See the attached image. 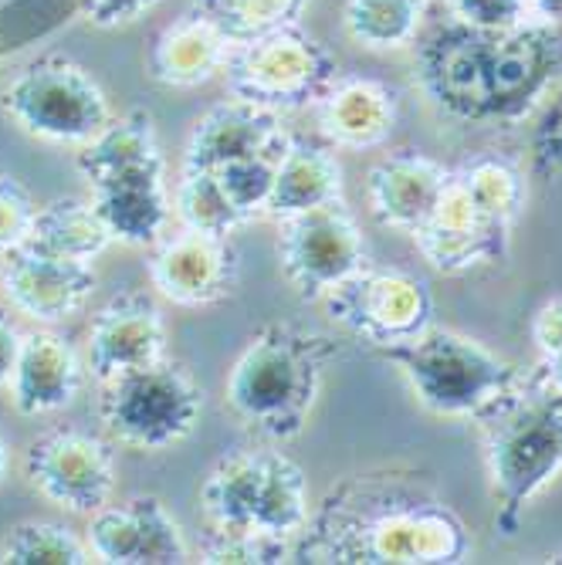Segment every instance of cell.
Instances as JSON below:
<instances>
[{
  "label": "cell",
  "instance_id": "1",
  "mask_svg": "<svg viewBox=\"0 0 562 565\" xmlns=\"http://www.w3.org/2000/svg\"><path fill=\"white\" fill-rule=\"evenodd\" d=\"M471 532L431 481L411 471H373L339 481L291 545L312 565H457Z\"/></svg>",
  "mask_w": 562,
  "mask_h": 565
},
{
  "label": "cell",
  "instance_id": "2",
  "mask_svg": "<svg viewBox=\"0 0 562 565\" xmlns=\"http://www.w3.org/2000/svg\"><path fill=\"white\" fill-rule=\"evenodd\" d=\"M555 28H516L481 34L454 24L424 51V85L437 106L465 122L512 119L545 88L555 51Z\"/></svg>",
  "mask_w": 562,
  "mask_h": 565
},
{
  "label": "cell",
  "instance_id": "3",
  "mask_svg": "<svg viewBox=\"0 0 562 565\" xmlns=\"http://www.w3.org/2000/svg\"><path fill=\"white\" fill-rule=\"evenodd\" d=\"M342 345L316 329L272 322L254 335L224 380V403L237 424L265 440H295L309 424L326 370Z\"/></svg>",
  "mask_w": 562,
  "mask_h": 565
},
{
  "label": "cell",
  "instance_id": "4",
  "mask_svg": "<svg viewBox=\"0 0 562 565\" xmlns=\"http://www.w3.org/2000/svg\"><path fill=\"white\" fill-rule=\"evenodd\" d=\"M526 196L529 183L519 163L481 152L450 170L434 211L411 237L424 262L444 275L495 265L508 254Z\"/></svg>",
  "mask_w": 562,
  "mask_h": 565
},
{
  "label": "cell",
  "instance_id": "5",
  "mask_svg": "<svg viewBox=\"0 0 562 565\" xmlns=\"http://www.w3.org/2000/svg\"><path fill=\"white\" fill-rule=\"evenodd\" d=\"M475 424L491 478L495 529L516 535L529 501L562 475V390L532 366Z\"/></svg>",
  "mask_w": 562,
  "mask_h": 565
},
{
  "label": "cell",
  "instance_id": "6",
  "mask_svg": "<svg viewBox=\"0 0 562 565\" xmlns=\"http://www.w3.org/2000/svg\"><path fill=\"white\" fill-rule=\"evenodd\" d=\"M200 511L214 532L295 545L312 515L309 478L275 447H237L203 478Z\"/></svg>",
  "mask_w": 562,
  "mask_h": 565
},
{
  "label": "cell",
  "instance_id": "7",
  "mask_svg": "<svg viewBox=\"0 0 562 565\" xmlns=\"http://www.w3.org/2000/svg\"><path fill=\"white\" fill-rule=\"evenodd\" d=\"M380 352L386 363L403 373L414 396L437 417L475 420L505 393H512L526 376L522 366L508 363L488 345L434 326L411 342Z\"/></svg>",
  "mask_w": 562,
  "mask_h": 565
},
{
  "label": "cell",
  "instance_id": "8",
  "mask_svg": "<svg viewBox=\"0 0 562 565\" xmlns=\"http://www.w3.org/2000/svg\"><path fill=\"white\" fill-rule=\"evenodd\" d=\"M0 113L21 132L59 146H85L113 119L106 88L68 55H41L21 65L0 92Z\"/></svg>",
  "mask_w": 562,
  "mask_h": 565
},
{
  "label": "cell",
  "instance_id": "9",
  "mask_svg": "<svg viewBox=\"0 0 562 565\" xmlns=\"http://www.w3.org/2000/svg\"><path fill=\"white\" fill-rule=\"evenodd\" d=\"M221 78L234 98L282 116L312 109L319 95L339 78V62L316 34L301 24H288L231 44Z\"/></svg>",
  "mask_w": 562,
  "mask_h": 565
},
{
  "label": "cell",
  "instance_id": "10",
  "mask_svg": "<svg viewBox=\"0 0 562 565\" xmlns=\"http://www.w3.org/2000/svg\"><path fill=\"white\" fill-rule=\"evenodd\" d=\"M200 414L203 390L197 376L170 355L152 366L102 383L98 396L102 427L129 450L160 454L187 440L197 430Z\"/></svg>",
  "mask_w": 562,
  "mask_h": 565
},
{
  "label": "cell",
  "instance_id": "11",
  "mask_svg": "<svg viewBox=\"0 0 562 565\" xmlns=\"http://www.w3.org/2000/svg\"><path fill=\"white\" fill-rule=\"evenodd\" d=\"M278 224V265L301 301H326L370 265L367 237L342 200Z\"/></svg>",
  "mask_w": 562,
  "mask_h": 565
},
{
  "label": "cell",
  "instance_id": "12",
  "mask_svg": "<svg viewBox=\"0 0 562 565\" xmlns=\"http://www.w3.org/2000/svg\"><path fill=\"white\" fill-rule=\"evenodd\" d=\"M326 308L336 326L377 349L411 342L434 322L431 288L406 268L367 265L356 278L326 295Z\"/></svg>",
  "mask_w": 562,
  "mask_h": 565
},
{
  "label": "cell",
  "instance_id": "13",
  "mask_svg": "<svg viewBox=\"0 0 562 565\" xmlns=\"http://www.w3.org/2000/svg\"><path fill=\"white\" fill-rule=\"evenodd\" d=\"M24 475L51 504L92 519L116 494V454L95 434L55 427L31 440Z\"/></svg>",
  "mask_w": 562,
  "mask_h": 565
},
{
  "label": "cell",
  "instance_id": "14",
  "mask_svg": "<svg viewBox=\"0 0 562 565\" xmlns=\"http://www.w3.org/2000/svg\"><path fill=\"white\" fill-rule=\"evenodd\" d=\"M149 285L180 308H208L234 298L241 285V254L231 234L180 227L163 237L146 265Z\"/></svg>",
  "mask_w": 562,
  "mask_h": 565
},
{
  "label": "cell",
  "instance_id": "15",
  "mask_svg": "<svg viewBox=\"0 0 562 565\" xmlns=\"http://www.w3.org/2000/svg\"><path fill=\"white\" fill-rule=\"evenodd\" d=\"M85 542L95 562L109 565H180L190 558L187 539L157 494H139L123 504L98 508Z\"/></svg>",
  "mask_w": 562,
  "mask_h": 565
},
{
  "label": "cell",
  "instance_id": "16",
  "mask_svg": "<svg viewBox=\"0 0 562 565\" xmlns=\"http://www.w3.org/2000/svg\"><path fill=\"white\" fill-rule=\"evenodd\" d=\"M88 370L98 383L167 359V319L146 291H123L98 308L88 322Z\"/></svg>",
  "mask_w": 562,
  "mask_h": 565
},
{
  "label": "cell",
  "instance_id": "17",
  "mask_svg": "<svg viewBox=\"0 0 562 565\" xmlns=\"http://www.w3.org/2000/svg\"><path fill=\"white\" fill-rule=\"evenodd\" d=\"M0 285H4L14 312L41 326H55L88 305L92 291L98 288V275L88 262L59 258V254L21 244L8 254Z\"/></svg>",
  "mask_w": 562,
  "mask_h": 565
},
{
  "label": "cell",
  "instance_id": "18",
  "mask_svg": "<svg viewBox=\"0 0 562 565\" xmlns=\"http://www.w3.org/2000/svg\"><path fill=\"white\" fill-rule=\"evenodd\" d=\"M288 142L291 136L285 132L278 113L231 95L193 122L183 149V170H218L251 157L282 160Z\"/></svg>",
  "mask_w": 562,
  "mask_h": 565
},
{
  "label": "cell",
  "instance_id": "19",
  "mask_svg": "<svg viewBox=\"0 0 562 565\" xmlns=\"http://www.w3.org/2000/svg\"><path fill=\"white\" fill-rule=\"evenodd\" d=\"M322 139L336 149H377L396 126V92L370 75H342L312 106Z\"/></svg>",
  "mask_w": 562,
  "mask_h": 565
},
{
  "label": "cell",
  "instance_id": "20",
  "mask_svg": "<svg viewBox=\"0 0 562 565\" xmlns=\"http://www.w3.org/2000/svg\"><path fill=\"white\" fill-rule=\"evenodd\" d=\"M92 207L109 237L126 247H157L173 221L167 167H146L92 186Z\"/></svg>",
  "mask_w": 562,
  "mask_h": 565
},
{
  "label": "cell",
  "instance_id": "21",
  "mask_svg": "<svg viewBox=\"0 0 562 565\" xmlns=\"http://www.w3.org/2000/svg\"><path fill=\"white\" fill-rule=\"evenodd\" d=\"M447 177H450V167L424 157L417 149L390 152V157L370 167V177H367L370 214L383 227L414 234L434 211Z\"/></svg>",
  "mask_w": 562,
  "mask_h": 565
},
{
  "label": "cell",
  "instance_id": "22",
  "mask_svg": "<svg viewBox=\"0 0 562 565\" xmlns=\"http://www.w3.org/2000/svg\"><path fill=\"white\" fill-rule=\"evenodd\" d=\"M11 396L18 414L44 417L72 406L82 390V363L68 339L38 329L24 335L21 355L11 376Z\"/></svg>",
  "mask_w": 562,
  "mask_h": 565
},
{
  "label": "cell",
  "instance_id": "23",
  "mask_svg": "<svg viewBox=\"0 0 562 565\" xmlns=\"http://www.w3.org/2000/svg\"><path fill=\"white\" fill-rule=\"evenodd\" d=\"M231 38L193 11L173 18L149 47V75L167 88H197L224 72Z\"/></svg>",
  "mask_w": 562,
  "mask_h": 565
},
{
  "label": "cell",
  "instance_id": "24",
  "mask_svg": "<svg viewBox=\"0 0 562 565\" xmlns=\"http://www.w3.org/2000/svg\"><path fill=\"white\" fill-rule=\"evenodd\" d=\"M336 200H342V163L336 157V146L291 136L282 160L275 163V183L265 217L288 221Z\"/></svg>",
  "mask_w": 562,
  "mask_h": 565
},
{
  "label": "cell",
  "instance_id": "25",
  "mask_svg": "<svg viewBox=\"0 0 562 565\" xmlns=\"http://www.w3.org/2000/svg\"><path fill=\"white\" fill-rule=\"evenodd\" d=\"M75 167L88 186H98V183L116 180L132 170L167 167L152 116L142 109H132L119 119L113 116L106 129L92 136L85 146H78Z\"/></svg>",
  "mask_w": 562,
  "mask_h": 565
},
{
  "label": "cell",
  "instance_id": "26",
  "mask_svg": "<svg viewBox=\"0 0 562 565\" xmlns=\"http://www.w3.org/2000/svg\"><path fill=\"white\" fill-rule=\"evenodd\" d=\"M31 247L59 254V258H72V262H95L102 250L113 244L106 224L95 214L92 200L82 196H59L38 207L31 237Z\"/></svg>",
  "mask_w": 562,
  "mask_h": 565
},
{
  "label": "cell",
  "instance_id": "27",
  "mask_svg": "<svg viewBox=\"0 0 562 565\" xmlns=\"http://www.w3.org/2000/svg\"><path fill=\"white\" fill-rule=\"evenodd\" d=\"M431 11V0H342L346 34L367 51L411 47Z\"/></svg>",
  "mask_w": 562,
  "mask_h": 565
},
{
  "label": "cell",
  "instance_id": "28",
  "mask_svg": "<svg viewBox=\"0 0 562 565\" xmlns=\"http://www.w3.org/2000/svg\"><path fill=\"white\" fill-rule=\"evenodd\" d=\"M305 8L309 0H190V11L208 18L234 44L298 24Z\"/></svg>",
  "mask_w": 562,
  "mask_h": 565
},
{
  "label": "cell",
  "instance_id": "29",
  "mask_svg": "<svg viewBox=\"0 0 562 565\" xmlns=\"http://www.w3.org/2000/svg\"><path fill=\"white\" fill-rule=\"evenodd\" d=\"M92 548L55 522H21L0 542V565H88Z\"/></svg>",
  "mask_w": 562,
  "mask_h": 565
},
{
  "label": "cell",
  "instance_id": "30",
  "mask_svg": "<svg viewBox=\"0 0 562 565\" xmlns=\"http://www.w3.org/2000/svg\"><path fill=\"white\" fill-rule=\"evenodd\" d=\"M173 214L183 227L211 231V234H234L244 227L231 200L224 196L214 170H183L173 190Z\"/></svg>",
  "mask_w": 562,
  "mask_h": 565
},
{
  "label": "cell",
  "instance_id": "31",
  "mask_svg": "<svg viewBox=\"0 0 562 565\" xmlns=\"http://www.w3.org/2000/svg\"><path fill=\"white\" fill-rule=\"evenodd\" d=\"M275 163L268 157H251V160H234L214 170L224 196L231 200V207L237 211V217L244 224L265 217L268 196H272V183H275Z\"/></svg>",
  "mask_w": 562,
  "mask_h": 565
},
{
  "label": "cell",
  "instance_id": "32",
  "mask_svg": "<svg viewBox=\"0 0 562 565\" xmlns=\"http://www.w3.org/2000/svg\"><path fill=\"white\" fill-rule=\"evenodd\" d=\"M291 545L288 542H272V539H251V535H231V532H214L200 539V562L214 565H272V562H288Z\"/></svg>",
  "mask_w": 562,
  "mask_h": 565
},
{
  "label": "cell",
  "instance_id": "33",
  "mask_svg": "<svg viewBox=\"0 0 562 565\" xmlns=\"http://www.w3.org/2000/svg\"><path fill=\"white\" fill-rule=\"evenodd\" d=\"M444 4L454 24L481 34H508L529 21L526 0H444Z\"/></svg>",
  "mask_w": 562,
  "mask_h": 565
},
{
  "label": "cell",
  "instance_id": "34",
  "mask_svg": "<svg viewBox=\"0 0 562 565\" xmlns=\"http://www.w3.org/2000/svg\"><path fill=\"white\" fill-rule=\"evenodd\" d=\"M34 217L38 203L31 190L8 167H0V254H11L28 244Z\"/></svg>",
  "mask_w": 562,
  "mask_h": 565
},
{
  "label": "cell",
  "instance_id": "35",
  "mask_svg": "<svg viewBox=\"0 0 562 565\" xmlns=\"http://www.w3.org/2000/svg\"><path fill=\"white\" fill-rule=\"evenodd\" d=\"M163 0H75L78 14L102 31L113 28H129L136 21H142L149 11H157Z\"/></svg>",
  "mask_w": 562,
  "mask_h": 565
},
{
  "label": "cell",
  "instance_id": "36",
  "mask_svg": "<svg viewBox=\"0 0 562 565\" xmlns=\"http://www.w3.org/2000/svg\"><path fill=\"white\" fill-rule=\"evenodd\" d=\"M532 339H536L539 355H542V352H552V349H562V295L549 298V301L539 308V312H536Z\"/></svg>",
  "mask_w": 562,
  "mask_h": 565
},
{
  "label": "cell",
  "instance_id": "37",
  "mask_svg": "<svg viewBox=\"0 0 562 565\" xmlns=\"http://www.w3.org/2000/svg\"><path fill=\"white\" fill-rule=\"evenodd\" d=\"M21 342L24 335L18 332V326L11 319L0 316V386H8L18 366V355H21Z\"/></svg>",
  "mask_w": 562,
  "mask_h": 565
},
{
  "label": "cell",
  "instance_id": "38",
  "mask_svg": "<svg viewBox=\"0 0 562 565\" xmlns=\"http://www.w3.org/2000/svg\"><path fill=\"white\" fill-rule=\"evenodd\" d=\"M529 18L545 28H562V0H526Z\"/></svg>",
  "mask_w": 562,
  "mask_h": 565
},
{
  "label": "cell",
  "instance_id": "39",
  "mask_svg": "<svg viewBox=\"0 0 562 565\" xmlns=\"http://www.w3.org/2000/svg\"><path fill=\"white\" fill-rule=\"evenodd\" d=\"M539 370L562 390V349H552V352H542L539 355Z\"/></svg>",
  "mask_w": 562,
  "mask_h": 565
},
{
  "label": "cell",
  "instance_id": "40",
  "mask_svg": "<svg viewBox=\"0 0 562 565\" xmlns=\"http://www.w3.org/2000/svg\"><path fill=\"white\" fill-rule=\"evenodd\" d=\"M8 471H11V444H8L4 430H0V484H4Z\"/></svg>",
  "mask_w": 562,
  "mask_h": 565
}]
</instances>
